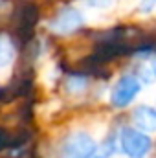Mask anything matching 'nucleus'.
Instances as JSON below:
<instances>
[{"label":"nucleus","instance_id":"nucleus-5","mask_svg":"<svg viewBox=\"0 0 156 158\" xmlns=\"http://www.w3.org/2000/svg\"><path fill=\"white\" fill-rule=\"evenodd\" d=\"M39 20V9L33 4H22L15 15V26H17V33L20 37L30 35L33 26Z\"/></svg>","mask_w":156,"mask_h":158},{"label":"nucleus","instance_id":"nucleus-7","mask_svg":"<svg viewBox=\"0 0 156 158\" xmlns=\"http://www.w3.org/2000/svg\"><path fill=\"white\" fill-rule=\"evenodd\" d=\"M13 44L9 42V39L6 37H0V68L2 66H7L11 61H13Z\"/></svg>","mask_w":156,"mask_h":158},{"label":"nucleus","instance_id":"nucleus-9","mask_svg":"<svg viewBox=\"0 0 156 158\" xmlns=\"http://www.w3.org/2000/svg\"><path fill=\"white\" fill-rule=\"evenodd\" d=\"M156 6V0H142L140 2V11L142 13H151Z\"/></svg>","mask_w":156,"mask_h":158},{"label":"nucleus","instance_id":"nucleus-6","mask_svg":"<svg viewBox=\"0 0 156 158\" xmlns=\"http://www.w3.org/2000/svg\"><path fill=\"white\" fill-rule=\"evenodd\" d=\"M132 121L138 131L142 132H153L156 129V112L153 107L142 105L132 112Z\"/></svg>","mask_w":156,"mask_h":158},{"label":"nucleus","instance_id":"nucleus-3","mask_svg":"<svg viewBox=\"0 0 156 158\" xmlns=\"http://www.w3.org/2000/svg\"><path fill=\"white\" fill-rule=\"evenodd\" d=\"M94 151H96V142L88 132L70 134L61 147L63 158H88Z\"/></svg>","mask_w":156,"mask_h":158},{"label":"nucleus","instance_id":"nucleus-2","mask_svg":"<svg viewBox=\"0 0 156 158\" xmlns=\"http://www.w3.org/2000/svg\"><path fill=\"white\" fill-rule=\"evenodd\" d=\"M83 24H84L83 13L72 6H64L50 20V30L59 35H68V33L77 31L79 28H83Z\"/></svg>","mask_w":156,"mask_h":158},{"label":"nucleus","instance_id":"nucleus-4","mask_svg":"<svg viewBox=\"0 0 156 158\" xmlns=\"http://www.w3.org/2000/svg\"><path fill=\"white\" fill-rule=\"evenodd\" d=\"M142 90V85L140 81L134 77V76H123L116 83L114 90H112V96H110V101L114 107H127Z\"/></svg>","mask_w":156,"mask_h":158},{"label":"nucleus","instance_id":"nucleus-8","mask_svg":"<svg viewBox=\"0 0 156 158\" xmlns=\"http://www.w3.org/2000/svg\"><path fill=\"white\" fill-rule=\"evenodd\" d=\"M84 85H86V81H84V77H81V76H70V77L66 79V90L70 94L83 92L84 90Z\"/></svg>","mask_w":156,"mask_h":158},{"label":"nucleus","instance_id":"nucleus-1","mask_svg":"<svg viewBox=\"0 0 156 158\" xmlns=\"http://www.w3.org/2000/svg\"><path fill=\"white\" fill-rule=\"evenodd\" d=\"M119 143L123 153L130 158H145L153 147V142L147 136V132H142L136 129H123Z\"/></svg>","mask_w":156,"mask_h":158},{"label":"nucleus","instance_id":"nucleus-10","mask_svg":"<svg viewBox=\"0 0 156 158\" xmlns=\"http://www.w3.org/2000/svg\"><path fill=\"white\" fill-rule=\"evenodd\" d=\"M84 2H86L90 7H99V9L110 6V0H84Z\"/></svg>","mask_w":156,"mask_h":158}]
</instances>
